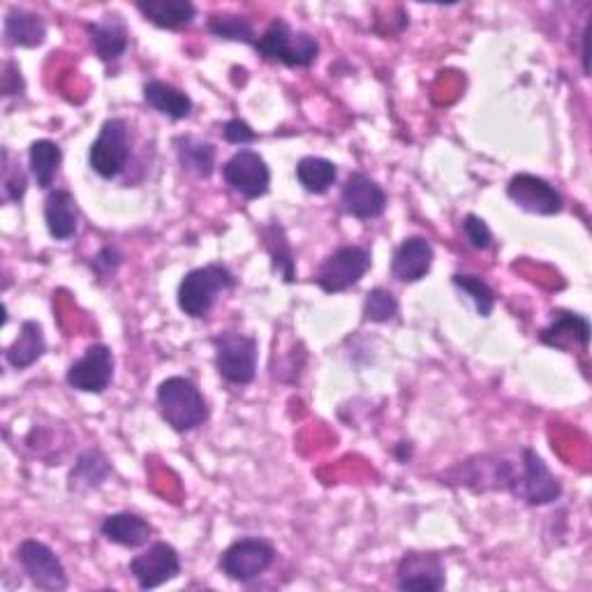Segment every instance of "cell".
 <instances>
[{
	"label": "cell",
	"mask_w": 592,
	"mask_h": 592,
	"mask_svg": "<svg viewBox=\"0 0 592 592\" xmlns=\"http://www.w3.org/2000/svg\"><path fill=\"white\" fill-rule=\"evenodd\" d=\"M132 579L142 590L161 588L181 575V556L171 544L155 542L128 565Z\"/></svg>",
	"instance_id": "11"
},
{
	"label": "cell",
	"mask_w": 592,
	"mask_h": 592,
	"mask_svg": "<svg viewBox=\"0 0 592 592\" xmlns=\"http://www.w3.org/2000/svg\"><path fill=\"white\" fill-rule=\"evenodd\" d=\"M399 318V301L389 289L375 287L366 294L364 301V320L375 324H387Z\"/></svg>",
	"instance_id": "32"
},
{
	"label": "cell",
	"mask_w": 592,
	"mask_h": 592,
	"mask_svg": "<svg viewBox=\"0 0 592 592\" xmlns=\"http://www.w3.org/2000/svg\"><path fill=\"white\" fill-rule=\"evenodd\" d=\"M215 368L229 384L246 387L258 375V341L246 333L223 331L213 339Z\"/></svg>",
	"instance_id": "4"
},
{
	"label": "cell",
	"mask_w": 592,
	"mask_h": 592,
	"mask_svg": "<svg viewBox=\"0 0 592 592\" xmlns=\"http://www.w3.org/2000/svg\"><path fill=\"white\" fill-rule=\"evenodd\" d=\"M114 352L109 345H91L82 359L68 368V384L82 393H105L114 380Z\"/></svg>",
	"instance_id": "13"
},
{
	"label": "cell",
	"mask_w": 592,
	"mask_h": 592,
	"mask_svg": "<svg viewBox=\"0 0 592 592\" xmlns=\"http://www.w3.org/2000/svg\"><path fill=\"white\" fill-rule=\"evenodd\" d=\"M511 496L530 507H546L563 498L560 479L548 470V465L535 449H521L519 477Z\"/></svg>",
	"instance_id": "6"
},
{
	"label": "cell",
	"mask_w": 592,
	"mask_h": 592,
	"mask_svg": "<svg viewBox=\"0 0 592 592\" xmlns=\"http://www.w3.org/2000/svg\"><path fill=\"white\" fill-rule=\"evenodd\" d=\"M86 31L91 37V47L103 63H114L128 51L130 31L121 14L107 12L105 16L97 19V22L88 24Z\"/></svg>",
	"instance_id": "17"
},
{
	"label": "cell",
	"mask_w": 592,
	"mask_h": 592,
	"mask_svg": "<svg viewBox=\"0 0 592 592\" xmlns=\"http://www.w3.org/2000/svg\"><path fill=\"white\" fill-rule=\"evenodd\" d=\"M234 285L236 275L229 271V267L211 262L183 275L179 292H176V301H179L183 315H188L192 320H200L211 312L215 299H218L223 292H229Z\"/></svg>",
	"instance_id": "2"
},
{
	"label": "cell",
	"mask_w": 592,
	"mask_h": 592,
	"mask_svg": "<svg viewBox=\"0 0 592 592\" xmlns=\"http://www.w3.org/2000/svg\"><path fill=\"white\" fill-rule=\"evenodd\" d=\"M100 535L111 544L140 548L151 542L153 525L144 517L132 514V511H118V514H111L103 521Z\"/></svg>",
	"instance_id": "20"
},
{
	"label": "cell",
	"mask_w": 592,
	"mask_h": 592,
	"mask_svg": "<svg viewBox=\"0 0 592 592\" xmlns=\"http://www.w3.org/2000/svg\"><path fill=\"white\" fill-rule=\"evenodd\" d=\"M447 585V567L438 554H424V550H410L396 567V588L399 590H419L438 592Z\"/></svg>",
	"instance_id": "14"
},
{
	"label": "cell",
	"mask_w": 592,
	"mask_h": 592,
	"mask_svg": "<svg viewBox=\"0 0 592 592\" xmlns=\"http://www.w3.org/2000/svg\"><path fill=\"white\" fill-rule=\"evenodd\" d=\"M451 283L465 296H470V301L475 304L479 318H490L493 308H496V292L490 289L486 281H482L479 275H472V273H453Z\"/></svg>",
	"instance_id": "31"
},
{
	"label": "cell",
	"mask_w": 592,
	"mask_h": 592,
	"mask_svg": "<svg viewBox=\"0 0 592 592\" xmlns=\"http://www.w3.org/2000/svg\"><path fill=\"white\" fill-rule=\"evenodd\" d=\"M433 260H436V250L426 236H407L393 252L391 275L399 283H419L430 273Z\"/></svg>",
	"instance_id": "16"
},
{
	"label": "cell",
	"mask_w": 592,
	"mask_h": 592,
	"mask_svg": "<svg viewBox=\"0 0 592 592\" xmlns=\"http://www.w3.org/2000/svg\"><path fill=\"white\" fill-rule=\"evenodd\" d=\"M176 153H179V163L186 171L200 176V179H209L215 169V146L209 142L197 140L192 134L176 137Z\"/></svg>",
	"instance_id": "29"
},
{
	"label": "cell",
	"mask_w": 592,
	"mask_h": 592,
	"mask_svg": "<svg viewBox=\"0 0 592 592\" xmlns=\"http://www.w3.org/2000/svg\"><path fill=\"white\" fill-rule=\"evenodd\" d=\"M130 161V126L126 118H107L91 144L88 165L100 179H118Z\"/></svg>",
	"instance_id": "5"
},
{
	"label": "cell",
	"mask_w": 592,
	"mask_h": 592,
	"mask_svg": "<svg viewBox=\"0 0 592 592\" xmlns=\"http://www.w3.org/2000/svg\"><path fill=\"white\" fill-rule=\"evenodd\" d=\"M393 453H396V459L401 463H407L412 459V453H414V447L410 442H399L396 449H393Z\"/></svg>",
	"instance_id": "38"
},
{
	"label": "cell",
	"mask_w": 592,
	"mask_h": 592,
	"mask_svg": "<svg viewBox=\"0 0 592 592\" xmlns=\"http://www.w3.org/2000/svg\"><path fill=\"white\" fill-rule=\"evenodd\" d=\"M111 475V463L107 461L100 449H86L82 457L76 459L72 472H70V490L84 493L100 488L107 477Z\"/></svg>",
	"instance_id": "25"
},
{
	"label": "cell",
	"mask_w": 592,
	"mask_h": 592,
	"mask_svg": "<svg viewBox=\"0 0 592 592\" xmlns=\"http://www.w3.org/2000/svg\"><path fill=\"white\" fill-rule=\"evenodd\" d=\"M16 563L22 565L24 575L28 577V581L37 590L61 592V590H66L70 585L66 565L43 542L26 540V542L19 544V548H16Z\"/></svg>",
	"instance_id": "9"
},
{
	"label": "cell",
	"mask_w": 592,
	"mask_h": 592,
	"mask_svg": "<svg viewBox=\"0 0 592 592\" xmlns=\"http://www.w3.org/2000/svg\"><path fill=\"white\" fill-rule=\"evenodd\" d=\"M262 239H264V248L271 258L273 271L279 273L287 285H292L296 281V260H294V250L287 239L285 227L281 223L264 225Z\"/></svg>",
	"instance_id": "26"
},
{
	"label": "cell",
	"mask_w": 592,
	"mask_h": 592,
	"mask_svg": "<svg viewBox=\"0 0 592 592\" xmlns=\"http://www.w3.org/2000/svg\"><path fill=\"white\" fill-rule=\"evenodd\" d=\"M275 560V546L262 537H244L232 542L218 560L223 575L236 583L260 579Z\"/></svg>",
	"instance_id": "7"
},
{
	"label": "cell",
	"mask_w": 592,
	"mask_h": 592,
	"mask_svg": "<svg viewBox=\"0 0 592 592\" xmlns=\"http://www.w3.org/2000/svg\"><path fill=\"white\" fill-rule=\"evenodd\" d=\"M463 234H465L467 244L475 250H488L493 246L490 227L486 225L484 218H479V215H475V213H470L463 218Z\"/></svg>",
	"instance_id": "34"
},
{
	"label": "cell",
	"mask_w": 592,
	"mask_h": 592,
	"mask_svg": "<svg viewBox=\"0 0 592 592\" xmlns=\"http://www.w3.org/2000/svg\"><path fill=\"white\" fill-rule=\"evenodd\" d=\"M146 22L165 31H179L190 26L197 16V8L190 0H140L134 5Z\"/></svg>",
	"instance_id": "22"
},
{
	"label": "cell",
	"mask_w": 592,
	"mask_h": 592,
	"mask_svg": "<svg viewBox=\"0 0 592 592\" xmlns=\"http://www.w3.org/2000/svg\"><path fill=\"white\" fill-rule=\"evenodd\" d=\"M45 352L47 339L43 324L35 320H26L22 329H19V335L12 341V345L5 350V362L16 370H24L43 359Z\"/></svg>",
	"instance_id": "23"
},
{
	"label": "cell",
	"mask_w": 592,
	"mask_h": 592,
	"mask_svg": "<svg viewBox=\"0 0 592 592\" xmlns=\"http://www.w3.org/2000/svg\"><path fill=\"white\" fill-rule=\"evenodd\" d=\"M157 410L163 422L176 433H190L209 422V403L204 393L183 375H171L157 387Z\"/></svg>",
	"instance_id": "1"
},
{
	"label": "cell",
	"mask_w": 592,
	"mask_h": 592,
	"mask_svg": "<svg viewBox=\"0 0 592 592\" xmlns=\"http://www.w3.org/2000/svg\"><path fill=\"white\" fill-rule=\"evenodd\" d=\"M45 223L56 241H70L79 229V206L70 190L56 188L45 200Z\"/></svg>",
	"instance_id": "19"
},
{
	"label": "cell",
	"mask_w": 592,
	"mask_h": 592,
	"mask_svg": "<svg viewBox=\"0 0 592 592\" xmlns=\"http://www.w3.org/2000/svg\"><path fill=\"white\" fill-rule=\"evenodd\" d=\"M3 190L10 202H22L28 190V176L22 169V165L10 167L8 149H3Z\"/></svg>",
	"instance_id": "33"
},
{
	"label": "cell",
	"mask_w": 592,
	"mask_h": 592,
	"mask_svg": "<svg viewBox=\"0 0 592 592\" xmlns=\"http://www.w3.org/2000/svg\"><path fill=\"white\" fill-rule=\"evenodd\" d=\"M63 163V151L56 142L51 140H37L28 149V165H31V176L35 179L37 188L49 190L56 181L58 169H61Z\"/></svg>",
	"instance_id": "28"
},
{
	"label": "cell",
	"mask_w": 592,
	"mask_h": 592,
	"mask_svg": "<svg viewBox=\"0 0 592 592\" xmlns=\"http://www.w3.org/2000/svg\"><path fill=\"white\" fill-rule=\"evenodd\" d=\"M3 35L5 43L12 47L22 49H35L45 45L47 39V22L39 14L24 10V8H12L5 14L3 22Z\"/></svg>",
	"instance_id": "21"
},
{
	"label": "cell",
	"mask_w": 592,
	"mask_h": 592,
	"mask_svg": "<svg viewBox=\"0 0 592 592\" xmlns=\"http://www.w3.org/2000/svg\"><path fill=\"white\" fill-rule=\"evenodd\" d=\"M588 31H590V26L585 24V28H583V35H581V43H583V49H581V58H583V72H585V76H588Z\"/></svg>",
	"instance_id": "39"
},
{
	"label": "cell",
	"mask_w": 592,
	"mask_h": 592,
	"mask_svg": "<svg viewBox=\"0 0 592 592\" xmlns=\"http://www.w3.org/2000/svg\"><path fill=\"white\" fill-rule=\"evenodd\" d=\"M26 91V82L22 76V70L16 68V63L8 61L3 66V95L10 97V95H22Z\"/></svg>",
	"instance_id": "37"
},
{
	"label": "cell",
	"mask_w": 592,
	"mask_h": 592,
	"mask_svg": "<svg viewBox=\"0 0 592 592\" xmlns=\"http://www.w3.org/2000/svg\"><path fill=\"white\" fill-rule=\"evenodd\" d=\"M540 341L548 347L556 350H571V347H588L590 343V322L588 318L579 312H569V310H558L554 312V320L542 331Z\"/></svg>",
	"instance_id": "18"
},
{
	"label": "cell",
	"mask_w": 592,
	"mask_h": 592,
	"mask_svg": "<svg viewBox=\"0 0 592 592\" xmlns=\"http://www.w3.org/2000/svg\"><path fill=\"white\" fill-rule=\"evenodd\" d=\"M254 51L267 61L283 63L287 68H310L318 61L320 43L306 31H294L285 19H273L271 26L258 37Z\"/></svg>",
	"instance_id": "3"
},
{
	"label": "cell",
	"mask_w": 592,
	"mask_h": 592,
	"mask_svg": "<svg viewBox=\"0 0 592 592\" xmlns=\"http://www.w3.org/2000/svg\"><path fill=\"white\" fill-rule=\"evenodd\" d=\"M223 179L244 200H260L269 192L271 169L258 151H236L223 167Z\"/></svg>",
	"instance_id": "10"
},
{
	"label": "cell",
	"mask_w": 592,
	"mask_h": 592,
	"mask_svg": "<svg viewBox=\"0 0 592 592\" xmlns=\"http://www.w3.org/2000/svg\"><path fill=\"white\" fill-rule=\"evenodd\" d=\"M296 181L310 194H324L339 181V165L320 155H306L296 163Z\"/></svg>",
	"instance_id": "27"
},
{
	"label": "cell",
	"mask_w": 592,
	"mask_h": 592,
	"mask_svg": "<svg viewBox=\"0 0 592 592\" xmlns=\"http://www.w3.org/2000/svg\"><path fill=\"white\" fill-rule=\"evenodd\" d=\"M507 197L519 209L532 215H558L565 209L563 194L542 176L517 174L507 183Z\"/></svg>",
	"instance_id": "12"
},
{
	"label": "cell",
	"mask_w": 592,
	"mask_h": 592,
	"mask_svg": "<svg viewBox=\"0 0 592 592\" xmlns=\"http://www.w3.org/2000/svg\"><path fill=\"white\" fill-rule=\"evenodd\" d=\"M144 103L157 114L171 118V121H183L192 111L190 95L167 82H161V79H153L144 86Z\"/></svg>",
	"instance_id": "24"
},
{
	"label": "cell",
	"mask_w": 592,
	"mask_h": 592,
	"mask_svg": "<svg viewBox=\"0 0 592 592\" xmlns=\"http://www.w3.org/2000/svg\"><path fill=\"white\" fill-rule=\"evenodd\" d=\"M370 252L362 246H341L335 248L320 264L315 283L327 294H341L354 285H359L370 269Z\"/></svg>",
	"instance_id": "8"
},
{
	"label": "cell",
	"mask_w": 592,
	"mask_h": 592,
	"mask_svg": "<svg viewBox=\"0 0 592 592\" xmlns=\"http://www.w3.org/2000/svg\"><path fill=\"white\" fill-rule=\"evenodd\" d=\"M206 26H209L211 35L221 37V39H232V43H244L250 47H254V43H258V35H254L250 22L246 16H239V14H229V12L211 14Z\"/></svg>",
	"instance_id": "30"
},
{
	"label": "cell",
	"mask_w": 592,
	"mask_h": 592,
	"mask_svg": "<svg viewBox=\"0 0 592 592\" xmlns=\"http://www.w3.org/2000/svg\"><path fill=\"white\" fill-rule=\"evenodd\" d=\"M223 137H225V142H229V144L244 146V144H250V142L258 140V132H254L246 121H241V118H232V121H227L223 126Z\"/></svg>",
	"instance_id": "36"
},
{
	"label": "cell",
	"mask_w": 592,
	"mask_h": 592,
	"mask_svg": "<svg viewBox=\"0 0 592 592\" xmlns=\"http://www.w3.org/2000/svg\"><path fill=\"white\" fill-rule=\"evenodd\" d=\"M341 206L357 221L380 218L387 211V192L368 174L352 171L341 190Z\"/></svg>",
	"instance_id": "15"
},
{
	"label": "cell",
	"mask_w": 592,
	"mask_h": 592,
	"mask_svg": "<svg viewBox=\"0 0 592 592\" xmlns=\"http://www.w3.org/2000/svg\"><path fill=\"white\" fill-rule=\"evenodd\" d=\"M121 264H123V254L118 252L116 248H111V246H105L93 258L91 269L97 275V281H111L114 275H116V271H118V267H121Z\"/></svg>",
	"instance_id": "35"
}]
</instances>
